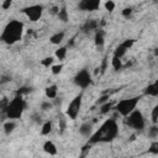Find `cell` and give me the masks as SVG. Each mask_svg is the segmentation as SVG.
Wrapping results in <instances>:
<instances>
[{"mask_svg":"<svg viewBox=\"0 0 158 158\" xmlns=\"http://www.w3.org/2000/svg\"><path fill=\"white\" fill-rule=\"evenodd\" d=\"M81 104H83V93H79L77 96H74V99L69 102L68 107H67V116L70 118V120H75L80 112V109H81Z\"/></svg>","mask_w":158,"mask_h":158,"instance_id":"6","label":"cell"},{"mask_svg":"<svg viewBox=\"0 0 158 158\" xmlns=\"http://www.w3.org/2000/svg\"><path fill=\"white\" fill-rule=\"evenodd\" d=\"M54 101H53V105H56V106H60V104H62V99L60 98H56V99H53Z\"/></svg>","mask_w":158,"mask_h":158,"instance_id":"38","label":"cell"},{"mask_svg":"<svg viewBox=\"0 0 158 158\" xmlns=\"http://www.w3.org/2000/svg\"><path fill=\"white\" fill-rule=\"evenodd\" d=\"M94 43H95L96 48L101 51V48L104 47V43H105V32H104L102 30H98V31H95Z\"/></svg>","mask_w":158,"mask_h":158,"instance_id":"12","label":"cell"},{"mask_svg":"<svg viewBox=\"0 0 158 158\" xmlns=\"http://www.w3.org/2000/svg\"><path fill=\"white\" fill-rule=\"evenodd\" d=\"M73 80H74V84H75L77 86H79V88H81V89L88 88V86L93 83L91 75H90V73H89L88 69H80V70L75 74V77H74Z\"/></svg>","mask_w":158,"mask_h":158,"instance_id":"8","label":"cell"},{"mask_svg":"<svg viewBox=\"0 0 158 158\" xmlns=\"http://www.w3.org/2000/svg\"><path fill=\"white\" fill-rule=\"evenodd\" d=\"M148 136H149L151 138L158 137V125H157V123H153V125L149 127V130H148Z\"/></svg>","mask_w":158,"mask_h":158,"instance_id":"24","label":"cell"},{"mask_svg":"<svg viewBox=\"0 0 158 158\" xmlns=\"http://www.w3.org/2000/svg\"><path fill=\"white\" fill-rule=\"evenodd\" d=\"M64 130H65V121H64L63 117H60V118H59V132L63 133Z\"/></svg>","mask_w":158,"mask_h":158,"instance_id":"37","label":"cell"},{"mask_svg":"<svg viewBox=\"0 0 158 158\" xmlns=\"http://www.w3.org/2000/svg\"><path fill=\"white\" fill-rule=\"evenodd\" d=\"M53 106H54L53 102H49V101H43V102L41 104V109H42L43 111H48V110H51Z\"/></svg>","mask_w":158,"mask_h":158,"instance_id":"30","label":"cell"},{"mask_svg":"<svg viewBox=\"0 0 158 158\" xmlns=\"http://www.w3.org/2000/svg\"><path fill=\"white\" fill-rule=\"evenodd\" d=\"M57 93H58V86H57L56 84L47 86V88H46V90H44L46 96H47L48 99H52V100L57 98Z\"/></svg>","mask_w":158,"mask_h":158,"instance_id":"15","label":"cell"},{"mask_svg":"<svg viewBox=\"0 0 158 158\" xmlns=\"http://www.w3.org/2000/svg\"><path fill=\"white\" fill-rule=\"evenodd\" d=\"M151 118H152V122H153V123H157V122H158V105H156V106L152 109Z\"/></svg>","mask_w":158,"mask_h":158,"instance_id":"25","label":"cell"},{"mask_svg":"<svg viewBox=\"0 0 158 158\" xmlns=\"http://www.w3.org/2000/svg\"><path fill=\"white\" fill-rule=\"evenodd\" d=\"M111 65L115 70H120L122 68V62H121V58L118 57H115L112 56V59H111Z\"/></svg>","mask_w":158,"mask_h":158,"instance_id":"22","label":"cell"},{"mask_svg":"<svg viewBox=\"0 0 158 158\" xmlns=\"http://www.w3.org/2000/svg\"><path fill=\"white\" fill-rule=\"evenodd\" d=\"M79 133L84 137H90L93 135V123L91 122H84L79 127Z\"/></svg>","mask_w":158,"mask_h":158,"instance_id":"13","label":"cell"},{"mask_svg":"<svg viewBox=\"0 0 158 158\" xmlns=\"http://www.w3.org/2000/svg\"><path fill=\"white\" fill-rule=\"evenodd\" d=\"M67 51H68L67 46H62V47H59V48L56 51V53H54L56 58L59 59V60H63V59L67 57Z\"/></svg>","mask_w":158,"mask_h":158,"instance_id":"18","label":"cell"},{"mask_svg":"<svg viewBox=\"0 0 158 158\" xmlns=\"http://www.w3.org/2000/svg\"><path fill=\"white\" fill-rule=\"evenodd\" d=\"M63 40H64V32H63V31L56 32L54 35H52V36L49 37V42H51L52 44H59V43H62Z\"/></svg>","mask_w":158,"mask_h":158,"instance_id":"16","label":"cell"},{"mask_svg":"<svg viewBox=\"0 0 158 158\" xmlns=\"http://www.w3.org/2000/svg\"><path fill=\"white\" fill-rule=\"evenodd\" d=\"M32 91V88H28V86H22L21 89L17 90V94L19 95H25V94H28Z\"/></svg>","mask_w":158,"mask_h":158,"instance_id":"32","label":"cell"},{"mask_svg":"<svg viewBox=\"0 0 158 158\" xmlns=\"http://www.w3.org/2000/svg\"><path fill=\"white\" fill-rule=\"evenodd\" d=\"M106 101H109V95H107V94H104V95H101V96L99 98L98 104L101 105V104H104V102H106Z\"/></svg>","mask_w":158,"mask_h":158,"instance_id":"36","label":"cell"},{"mask_svg":"<svg viewBox=\"0 0 158 158\" xmlns=\"http://www.w3.org/2000/svg\"><path fill=\"white\" fill-rule=\"evenodd\" d=\"M148 152L152 153V154H158V141H154V142H152L149 144Z\"/></svg>","mask_w":158,"mask_h":158,"instance_id":"27","label":"cell"},{"mask_svg":"<svg viewBox=\"0 0 158 158\" xmlns=\"http://www.w3.org/2000/svg\"><path fill=\"white\" fill-rule=\"evenodd\" d=\"M43 151L47 153V154H49V156H56L57 154V147H56V144H54V142H52V141H46L44 143H43Z\"/></svg>","mask_w":158,"mask_h":158,"instance_id":"14","label":"cell"},{"mask_svg":"<svg viewBox=\"0 0 158 158\" xmlns=\"http://www.w3.org/2000/svg\"><path fill=\"white\" fill-rule=\"evenodd\" d=\"M59 9H60V7H58V6H53V7L51 9V12H52L53 15H57V14L59 12Z\"/></svg>","mask_w":158,"mask_h":158,"instance_id":"39","label":"cell"},{"mask_svg":"<svg viewBox=\"0 0 158 158\" xmlns=\"http://www.w3.org/2000/svg\"><path fill=\"white\" fill-rule=\"evenodd\" d=\"M22 96L23 95L16 94V96L11 101H9V105H7L6 112H5V115H6L7 118H10V120H17V118H20L22 116V114H23V111L26 109V102H25V100H23Z\"/></svg>","mask_w":158,"mask_h":158,"instance_id":"3","label":"cell"},{"mask_svg":"<svg viewBox=\"0 0 158 158\" xmlns=\"http://www.w3.org/2000/svg\"><path fill=\"white\" fill-rule=\"evenodd\" d=\"M112 110V102L111 101H106V102H104V104H101L100 105V112L104 115V114H107L109 111H111Z\"/></svg>","mask_w":158,"mask_h":158,"instance_id":"23","label":"cell"},{"mask_svg":"<svg viewBox=\"0 0 158 158\" xmlns=\"http://www.w3.org/2000/svg\"><path fill=\"white\" fill-rule=\"evenodd\" d=\"M57 17H58L62 22H68V20H69V14H68V10H67L65 6H62V7L59 9V12L57 14Z\"/></svg>","mask_w":158,"mask_h":158,"instance_id":"17","label":"cell"},{"mask_svg":"<svg viewBox=\"0 0 158 158\" xmlns=\"http://www.w3.org/2000/svg\"><path fill=\"white\" fill-rule=\"evenodd\" d=\"M23 23L19 20H11L4 28L1 33V41L6 44H14L22 38Z\"/></svg>","mask_w":158,"mask_h":158,"instance_id":"2","label":"cell"},{"mask_svg":"<svg viewBox=\"0 0 158 158\" xmlns=\"http://www.w3.org/2000/svg\"><path fill=\"white\" fill-rule=\"evenodd\" d=\"M15 128H16V123H15V121H12V120H9V121H6V122L4 123V131H5L6 135L12 133Z\"/></svg>","mask_w":158,"mask_h":158,"instance_id":"19","label":"cell"},{"mask_svg":"<svg viewBox=\"0 0 158 158\" xmlns=\"http://www.w3.org/2000/svg\"><path fill=\"white\" fill-rule=\"evenodd\" d=\"M143 94L147 95V96L157 98V96H158V79H157L156 81H153L152 84H148V85L144 88Z\"/></svg>","mask_w":158,"mask_h":158,"instance_id":"11","label":"cell"},{"mask_svg":"<svg viewBox=\"0 0 158 158\" xmlns=\"http://www.w3.org/2000/svg\"><path fill=\"white\" fill-rule=\"evenodd\" d=\"M62 69H63V64H53V65H51V70H52V73L54 75L59 74L62 72Z\"/></svg>","mask_w":158,"mask_h":158,"instance_id":"28","label":"cell"},{"mask_svg":"<svg viewBox=\"0 0 158 158\" xmlns=\"http://www.w3.org/2000/svg\"><path fill=\"white\" fill-rule=\"evenodd\" d=\"M98 27H99V22L98 20L95 19H89L84 22V25L81 26V31L84 33H90L93 31H98Z\"/></svg>","mask_w":158,"mask_h":158,"instance_id":"10","label":"cell"},{"mask_svg":"<svg viewBox=\"0 0 158 158\" xmlns=\"http://www.w3.org/2000/svg\"><path fill=\"white\" fill-rule=\"evenodd\" d=\"M21 11H22L23 15H26V17H27L30 21L36 22V21H38V20L42 17L43 6H42V5H30V6L23 7Z\"/></svg>","mask_w":158,"mask_h":158,"instance_id":"7","label":"cell"},{"mask_svg":"<svg viewBox=\"0 0 158 158\" xmlns=\"http://www.w3.org/2000/svg\"><path fill=\"white\" fill-rule=\"evenodd\" d=\"M106 68H107V57L105 56V57H104V59H102V63H101V67H100V69H101V73H105V70H106Z\"/></svg>","mask_w":158,"mask_h":158,"instance_id":"35","label":"cell"},{"mask_svg":"<svg viewBox=\"0 0 158 158\" xmlns=\"http://www.w3.org/2000/svg\"><path fill=\"white\" fill-rule=\"evenodd\" d=\"M122 44H123L127 49H130V48L135 44V40H133V38H127V40H125V41L122 42Z\"/></svg>","mask_w":158,"mask_h":158,"instance_id":"31","label":"cell"},{"mask_svg":"<svg viewBox=\"0 0 158 158\" xmlns=\"http://www.w3.org/2000/svg\"><path fill=\"white\" fill-rule=\"evenodd\" d=\"M53 57H46L44 59H42V65L43 67H49V65H53Z\"/></svg>","mask_w":158,"mask_h":158,"instance_id":"29","label":"cell"},{"mask_svg":"<svg viewBox=\"0 0 158 158\" xmlns=\"http://www.w3.org/2000/svg\"><path fill=\"white\" fill-rule=\"evenodd\" d=\"M104 6H105V10H106V11H109V12H112V11L115 10V6H116V4H115L112 0H107V1L104 4Z\"/></svg>","mask_w":158,"mask_h":158,"instance_id":"26","label":"cell"},{"mask_svg":"<svg viewBox=\"0 0 158 158\" xmlns=\"http://www.w3.org/2000/svg\"><path fill=\"white\" fill-rule=\"evenodd\" d=\"M126 125L136 131H142L146 126V121H144V117H143V114L135 109L130 115L126 116V120H125Z\"/></svg>","mask_w":158,"mask_h":158,"instance_id":"5","label":"cell"},{"mask_svg":"<svg viewBox=\"0 0 158 158\" xmlns=\"http://www.w3.org/2000/svg\"><path fill=\"white\" fill-rule=\"evenodd\" d=\"M52 132V122L51 121H47L42 125V128H41V135L42 136H47Z\"/></svg>","mask_w":158,"mask_h":158,"instance_id":"21","label":"cell"},{"mask_svg":"<svg viewBox=\"0 0 158 158\" xmlns=\"http://www.w3.org/2000/svg\"><path fill=\"white\" fill-rule=\"evenodd\" d=\"M118 136V125L114 118L105 120L100 127L93 132V135L89 137L88 143L96 144V143H109L112 142Z\"/></svg>","mask_w":158,"mask_h":158,"instance_id":"1","label":"cell"},{"mask_svg":"<svg viewBox=\"0 0 158 158\" xmlns=\"http://www.w3.org/2000/svg\"><path fill=\"white\" fill-rule=\"evenodd\" d=\"M12 1H14V0H4V1H2V4H1V7H2L4 10L10 9V6L12 5Z\"/></svg>","mask_w":158,"mask_h":158,"instance_id":"34","label":"cell"},{"mask_svg":"<svg viewBox=\"0 0 158 158\" xmlns=\"http://www.w3.org/2000/svg\"><path fill=\"white\" fill-rule=\"evenodd\" d=\"M154 53H156V54L158 56V49H156V52H154Z\"/></svg>","mask_w":158,"mask_h":158,"instance_id":"40","label":"cell"},{"mask_svg":"<svg viewBox=\"0 0 158 158\" xmlns=\"http://www.w3.org/2000/svg\"><path fill=\"white\" fill-rule=\"evenodd\" d=\"M126 52H127V48H126L122 43H120V44L115 48V51H114V56H115V57H118V58H122V57L126 54Z\"/></svg>","mask_w":158,"mask_h":158,"instance_id":"20","label":"cell"},{"mask_svg":"<svg viewBox=\"0 0 158 158\" xmlns=\"http://www.w3.org/2000/svg\"><path fill=\"white\" fill-rule=\"evenodd\" d=\"M100 1L101 0H80L79 4H78V7L79 10L81 11H95L99 9L100 6Z\"/></svg>","mask_w":158,"mask_h":158,"instance_id":"9","label":"cell"},{"mask_svg":"<svg viewBox=\"0 0 158 158\" xmlns=\"http://www.w3.org/2000/svg\"><path fill=\"white\" fill-rule=\"evenodd\" d=\"M132 7H125L123 10H122V16L123 17H126V19H128V17H131V15H132Z\"/></svg>","mask_w":158,"mask_h":158,"instance_id":"33","label":"cell"},{"mask_svg":"<svg viewBox=\"0 0 158 158\" xmlns=\"http://www.w3.org/2000/svg\"><path fill=\"white\" fill-rule=\"evenodd\" d=\"M141 96H133V98H128V99H122L121 101H118L115 106V110L123 117H126L127 115H130L137 106V104L139 102Z\"/></svg>","mask_w":158,"mask_h":158,"instance_id":"4","label":"cell"}]
</instances>
